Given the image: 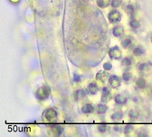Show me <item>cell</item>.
Masks as SVG:
<instances>
[{"mask_svg": "<svg viewBox=\"0 0 152 137\" xmlns=\"http://www.w3.org/2000/svg\"><path fill=\"white\" fill-rule=\"evenodd\" d=\"M49 93H50V90L49 88L47 86H42L41 88L37 91V92H36V96H37V98L40 101H42V100H45L46 98H48V95H49Z\"/></svg>", "mask_w": 152, "mask_h": 137, "instance_id": "obj_1", "label": "cell"}, {"mask_svg": "<svg viewBox=\"0 0 152 137\" xmlns=\"http://www.w3.org/2000/svg\"><path fill=\"white\" fill-rule=\"evenodd\" d=\"M108 19H109V21L111 23L119 22L121 20V14L117 9H114V10L109 12V14H108Z\"/></svg>", "mask_w": 152, "mask_h": 137, "instance_id": "obj_2", "label": "cell"}, {"mask_svg": "<svg viewBox=\"0 0 152 137\" xmlns=\"http://www.w3.org/2000/svg\"><path fill=\"white\" fill-rule=\"evenodd\" d=\"M108 54H109L110 58L113 59H119L121 58V51L119 48L117 46L110 48L109 51H108Z\"/></svg>", "mask_w": 152, "mask_h": 137, "instance_id": "obj_3", "label": "cell"}, {"mask_svg": "<svg viewBox=\"0 0 152 137\" xmlns=\"http://www.w3.org/2000/svg\"><path fill=\"white\" fill-rule=\"evenodd\" d=\"M108 82H109L110 86L112 87V88H118V87L120 86V84H121L120 79L118 78V76H115V75H113V76H111V77H109Z\"/></svg>", "mask_w": 152, "mask_h": 137, "instance_id": "obj_4", "label": "cell"}, {"mask_svg": "<svg viewBox=\"0 0 152 137\" xmlns=\"http://www.w3.org/2000/svg\"><path fill=\"white\" fill-rule=\"evenodd\" d=\"M111 98V94H110L109 90L107 87H104L102 89V96H101V101L103 102H107Z\"/></svg>", "mask_w": 152, "mask_h": 137, "instance_id": "obj_5", "label": "cell"}, {"mask_svg": "<svg viewBox=\"0 0 152 137\" xmlns=\"http://www.w3.org/2000/svg\"><path fill=\"white\" fill-rule=\"evenodd\" d=\"M45 116L48 121H54L57 117V112L53 109H48L45 112Z\"/></svg>", "mask_w": 152, "mask_h": 137, "instance_id": "obj_6", "label": "cell"}, {"mask_svg": "<svg viewBox=\"0 0 152 137\" xmlns=\"http://www.w3.org/2000/svg\"><path fill=\"white\" fill-rule=\"evenodd\" d=\"M127 97L125 95H123V94H118V95H117L115 97L116 103L118 104V105H123V104H125L127 102Z\"/></svg>", "mask_w": 152, "mask_h": 137, "instance_id": "obj_7", "label": "cell"}, {"mask_svg": "<svg viewBox=\"0 0 152 137\" xmlns=\"http://www.w3.org/2000/svg\"><path fill=\"white\" fill-rule=\"evenodd\" d=\"M96 79L99 81H101L102 83H104V82H106L107 81V72H105V71H99V72L97 73Z\"/></svg>", "mask_w": 152, "mask_h": 137, "instance_id": "obj_8", "label": "cell"}, {"mask_svg": "<svg viewBox=\"0 0 152 137\" xmlns=\"http://www.w3.org/2000/svg\"><path fill=\"white\" fill-rule=\"evenodd\" d=\"M112 32H113V35L115 37L120 38V37L124 34V29H123V28L120 27V26H116L115 28H113Z\"/></svg>", "mask_w": 152, "mask_h": 137, "instance_id": "obj_9", "label": "cell"}, {"mask_svg": "<svg viewBox=\"0 0 152 137\" xmlns=\"http://www.w3.org/2000/svg\"><path fill=\"white\" fill-rule=\"evenodd\" d=\"M87 91L90 94H96L99 91V87H98V85L96 83L92 82V83H90L88 85V87H87Z\"/></svg>", "mask_w": 152, "mask_h": 137, "instance_id": "obj_10", "label": "cell"}, {"mask_svg": "<svg viewBox=\"0 0 152 137\" xmlns=\"http://www.w3.org/2000/svg\"><path fill=\"white\" fill-rule=\"evenodd\" d=\"M82 112L86 113V114H88V113H92L94 112V106L92 104L87 103L85 104L84 106L82 107Z\"/></svg>", "mask_w": 152, "mask_h": 137, "instance_id": "obj_11", "label": "cell"}, {"mask_svg": "<svg viewBox=\"0 0 152 137\" xmlns=\"http://www.w3.org/2000/svg\"><path fill=\"white\" fill-rule=\"evenodd\" d=\"M111 3V0H97V4L99 7L101 8H106L108 6V5Z\"/></svg>", "mask_w": 152, "mask_h": 137, "instance_id": "obj_12", "label": "cell"}, {"mask_svg": "<svg viewBox=\"0 0 152 137\" xmlns=\"http://www.w3.org/2000/svg\"><path fill=\"white\" fill-rule=\"evenodd\" d=\"M85 96H86V91L84 90H77L75 92V99L76 101H79V100L83 99Z\"/></svg>", "mask_w": 152, "mask_h": 137, "instance_id": "obj_13", "label": "cell"}, {"mask_svg": "<svg viewBox=\"0 0 152 137\" xmlns=\"http://www.w3.org/2000/svg\"><path fill=\"white\" fill-rule=\"evenodd\" d=\"M107 111V106L106 104L100 103L98 105V107H97V112H98L99 114H104Z\"/></svg>", "mask_w": 152, "mask_h": 137, "instance_id": "obj_14", "label": "cell"}, {"mask_svg": "<svg viewBox=\"0 0 152 137\" xmlns=\"http://www.w3.org/2000/svg\"><path fill=\"white\" fill-rule=\"evenodd\" d=\"M144 52H145L144 48H142V47H140V46L136 47V48H134V50H133V53H134L135 56H142L144 54Z\"/></svg>", "mask_w": 152, "mask_h": 137, "instance_id": "obj_15", "label": "cell"}, {"mask_svg": "<svg viewBox=\"0 0 152 137\" xmlns=\"http://www.w3.org/2000/svg\"><path fill=\"white\" fill-rule=\"evenodd\" d=\"M136 83H137V86H138L139 89H144V88L146 87V81H145L143 78L138 79L137 81H136Z\"/></svg>", "mask_w": 152, "mask_h": 137, "instance_id": "obj_16", "label": "cell"}, {"mask_svg": "<svg viewBox=\"0 0 152 137\" xmlns=\"http://www.w3.org/2000/svg\"><path fill=\"white\" fill-rule=\"evenodd\" d=\"M121 118H122V113H121L120 112H117L111 115V119H112L113 121H115V122L119 121Z\"/></svg>", "mask_w": 152, "mask_h": 137, "instance_id": "obj_17", "label": "cell"}, {"mask_svg": "<svg viewBox=\"0 0 152 137\" xmlns=\"http://www.w3.org/2000/svg\"><path fill=\"white\" fill-rule=\"evenodd\" d=\"M129 25L133 29H137V28L139 27V22H138V20H136L133 18V19H131L129 21Z\"/></svg>", "mask_w": 152, "mask_h": 137, "instance_id": "obj_18", "label": "cell"}, {"mask_svg": "<svg viewBox=\"0 0 152 137\" xmlns=\"http://www.w3.org/2000/svg\"><path fill=\"white\" fill-rule=\"evenodd\" d=\"M121 63H122V65L123 66H126V67H128V66H130L131 65V63H132V59H131V58H125V59H123V60L121 61Z\"/></svg>", "mask_w": 152, "mask_h": 137, "instance_id": "obj_19", "label": "cell"}, {"mask_svg": "<svg viewBox=\"0 0 152 137\" xmlns=\"http://www.w3.org/2000/svg\"><path fill=\"white\" fill-rule=\"evenodd\" d=\"M122 78H123V80L125 81H130V79L132 78V75H131V73L129 71H125L123 73V75H122Z\"/></svg>", "mask_w": 152, "mask_h": 137, "instance_id": "obj_20", "label": "cell"}, {"mask_svg": "<svg viewBox=\"0 0 152 137\" xmlns=\"http://www.w3.org/2000/svg\"><path fill=\"white\" fill-rule=\"evenodd\" d=\"M121 4H122V0H112L111 1V6L114 8H117L118 6H120Z\"/></svg>", "mask_w": 152, "mask_h": 137, "instance_id": "obj_21", "label": "cell"}, {"mask_svg": "<svg viewBox=\"0 0 152 137\" xmlns=\"http://www.w3.org/2000/svg\"><path fill=\"white\" fill-rule=\"evenodd\" d=\"M107 124H105V123H100V124H99V126H98V130H99V132H100V133H105V132L107 131Z\"/></svg>", "mask_w": 152, "mask_h": 137, "instance_id": "obj_22", "label": "cell"}, {"mask_svg": "<svg viewBox=\"0 0 152 137\" xmlns=\"http://www.w3.org/2000/svg\"><path fill=\"white\" fill-rule=\"evenodd\" d=\"M133 128H134V126H133L132 124H127V125L125 126L124 133L126 134H128L129 133H131V132L133 131Z\"/></svg>", "mask_w": 152, "mask_h": 137, "instance_id": "obj_23", "label": "cell"}, {"mask_svg": "<svg viewBox=\"0 0 152 137\" xmlns=\"http://www.w3.org/2000/svg\"><path fill=\"white\" fill-rule=\"evenodd\" d=\"M130 45H131V39H126L122 41V46L124 48H128Z\"/></svg>", "mask_w": 152, "mask_h": 137, "instance_id": "obj_24", "label": "cell"}, {"mask_svg": "<svg viewBox=\"0 0 152 137\" xmlns=\"http://www.w3.org/2000/svg\"><path fill=\"white\" fill-rule=\"evenodd\" d=\"M103 68H104L105 70H110L112 69V64H111L110 62H106V63H104V65H103Z\"/></svg>", "mask_w": 152, "mask_h": 137, "instance_id": "obj_25", "label": "cell"}, {"mask_svg": "<svg viewBox=\"0 0 152 137\" xmlns=\"http://www.w3.org/2000/svg\"><path fill=\"white\" fill-rule=\"evenodd\" d=\"M137 116H138V113L136 112V111L132 110V111H130V112H129V118L131 119V120H134V119H136V118H137Z\"/></svg>", "mask_w": 152, "mask_h": 137, "instance_id": "obj_26", "label": "cell"}, {"mask_svg": "<svg viewBox=\"0 0 152 137\" xmlns=\"http://www.w3.org/2000/svg\"><path fill=\"white\" fill-rule=\"evenodd\" d=\"M127 13L129 15H133L134 14V7H133V6H131V5H128V6H127Z\"/></svg>", "mask_w": 152, "mask_h": 137, "instance_id": "obj_27", "label": "cell"}, {"mask_svg": "<svg viewBox=\"0 0 152 137\" xmlns=\"http://www.w3.org/2000/svg\"><path fill=\"white\" fill-rule=\"evenodd\" d=\"M147 69H148V66H147V64H145V63H141V64H139V66H138V70H141V71H145Z\"/></svg>", "mask_w": 152, "mask_h": 137, "instance_id": "obj_28", "label": "cell"}, {"mask_svg": "<svg viewBox=\"0 0 152 137\" xmlns=\"http://www.w3.org/2000/svg\"><path fill=\"white\" fill-rule=\"evenodd\" d=\"M75 81H80V77L75 74Z\"/></svg>", "mask_w": 152, "mask_h": 137, "instance_id": "obj_29", "label": "cell"}, {"mask_svg": "<svg viewBox=\"0 0 152 137\" xmlns=\"http://www.w3.org/2000/svg\"><path fill=\"white\" fill-rule=\"evenodd\" d=\"M151 42H152V36H151Z\"/></svg>", "mask_w": 152, "mask_h": 137, "instance_id": "obj_30", "label": "cell"}]
</instances>
